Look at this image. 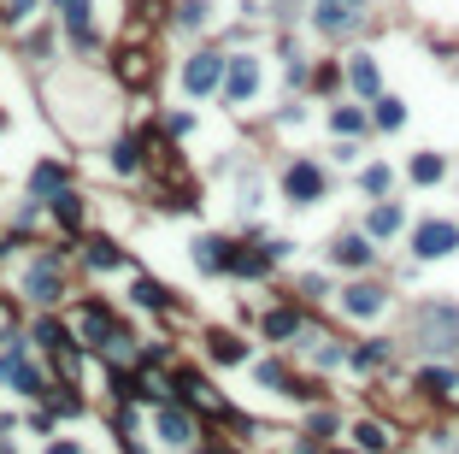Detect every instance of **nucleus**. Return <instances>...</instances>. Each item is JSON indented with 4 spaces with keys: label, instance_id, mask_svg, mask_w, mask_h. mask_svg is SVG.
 Listing matches in <instances>:
<instances>
[{
    "label": "nucleus",
    "instance_id": "obj_25",
    "mask_svg": "<svg viewBox=\"0 0 459 454\" xmlns=\"http://www.w3.org/2000/svg\"><path fill=\"white\" fill-rule=\"evenodd\" d=\"M353 437H360V449H383V442H389V437H383V425H360Z\"/></svg>",
    "mask_w": 459,
    "mask_h": 454
},
{
    "label": "nucleus",
    "instance_id": "obj_24",
    "mask_svg": "<svg viewBox=\"0 0 459 454\" xmlns=\"http://www.w3.org/2000/svg\"><path fill=\"white\" fill-rule=\"evenodd\" d=\"M54 213H59V225H77V218H83V207H77L71 195H59V201H54Z\"/></svg>",
    "mask_w": 459,
    "mask_h": 454
},
{
    "label": "nucleus",
    "instance_id": "obj_15",
    "mask_svg": "<svg viewBox=\"0 0 459 454\" xmlns=\"http://www.w3.org/2000/svg\"><path fill=\"white\" fill-rule=\"evenodd\" d=\"M418 390H424V396H447V390H454V372H424V378H418Z\"/></svg>",
    "mask_w": 459,
    "mask_h": 454
},
{
    "label": "nucleus",
    "instance_id": "obj_20",
    "mask_svg": "<svg viewBox=\"0 0 459 454\" xmlns=\"http://www.w3.org/2000/svg\"><path fill=\"white\" fill-rule=\"evenodd\" d=\"M118 260H124V254H118L112 242H95V248H89V266H118Z\"/></svg>",
    "mask_w": 459,
    "mask_h": 454
},
{
    "label": "nucleus",
    "instance_id": "obj_13",
    "mask_svg": "<svg viewBox=\"0 0 459 454\" xmlns=\"http://www.w3.org/2000/svg\"><path fill=\"white\" fill-rule=\"evenodd\" d=\"M353 89H360V95H377V65H371V59H353Z\"/></svg>",
    "mask_w": 459,
    "mask_h": 454
},
{
    "label": "nucleus",
    "instance_id": "obj_28",
    "mask_svg": "<svg viewBox=\"0 0 459 454\" xmlns=\"http://www.w3.org/2000/svg\"><path fill=\"white\" fill-rule=\"evenodd\" d=\"M353 360H360V366H383V342H371V348H360V355H353Z\"/></svg>",
    "mask_w": 459,
    "mask_h": 454
},
{
    "label": "nucleus",
    "instance_id": "obj_22",
    "mask_svg": "<svg viewBox=\"0 0 459 454\" xmlns=\"http://www.w3.org/2000/svg\"><path fill=\"white\" fill-rule=\"evenodd\" d=\"M136 301H141V307H166V289L141 278V284H136Z\"/></svg>",
    "mask_w": 459,
    "mask_h": 454
},
{
    "label": "nucleus",
    "instance_id": "obj_1",
    "mask_svg": "<svg viewBox=\"0 0 459 454\" xmlns=\"http://www.w3.org/2000/svg\"><path fill=\"white\" fill-rule=\"evenodd\" d=\"M218 72H224L218 54H195L183 65V89H189V95H207V89H218Z\"/></svg>",
    "mask_w": 459,
    "mask_h": 454
},
{
    "label": "nucleus",
    "instance_id": "obj_3",
    "mask_svg": "<svg viewBox=\"0 0 459 454\" xmlns=\"http://www.w3.org/2000/svg\"><path fill=\"white\" fill-rule=\"evenodd\" d=\"M283 189H289L294 201H319L324 195V171L319 166H294L289 177H283Z\"/></svg>",
    "mask_w": 459,
    "mask_h": 454
},
{
    "label": "nucleus",
    "instance_id": "obj_21",
    "mask_svg": "<svg viewBox=\"0 0 459 454\" xmlns=\"http://www.w3.org/2000/svg\"><path fill=\"white\" fill-rule=\"evenodd\" d=\"M212 355L230 366V360H242V342H236V337H212Z\"/></svg>",
    "mask_w": 459,
    "mask_h": 454
},
{
    "label": "nucleus",
    "instance_id": "obj_18",
    "mask_svg": "<svg viewBox=\"0 0 459 454\" xmlns=\"http://www.w3.org/2000/svg\"><path fill=\"white\" fill-rule=\"evenodd\" d=\"M265 330H271V337H294V330H301V319H294V313H271V319H265Z\"/></svg>",
    "mask_w": 459,
    "mask_h": 454
},
{
    "label": "nucleus",
    "instance_id": "obj_4",
    "mask_svg": "<svg viewBox=\"0 0 459 454\" xmlns=\"http://www.w3.org/2000/svg\"><path fill=\"white\" fill-rule=\"evenodd\" d=\"M342 307H348L353 319H377V313H383V289H371V284H353L348 296H342Z\"/></svg>",
    "mask_w": 459,
    "mask_h": 454
},
{
    "label": "nucleus",
    "instance_id": "obj_6",
    "mask_svg": "<svg viewBox=\"0 0 459 454\" xmlns=\"http://www.w3.org/2000/svg\"><path fill=\"white\" fill-rule=\"evenodd\" d=\"M259 89V65L253 59H230V100H248Z\"/></svg>",
    "mask_w": 459,
    "mask_h": 454
},
{
    "label": "nucleus",
    "instance_id": "obj_17",
    "mask_svg": "<svg viewBox=\"0 0 459 454\" xmlns=\"http://www.w3.org/2000/svg\"><path fill=\"white\" fill-rule=\"evenodd\" d=\"M118 77H124V83H141V77H148V59H141V54H124V59H118Z\"/></svg>",
    "mask_w": 459,
    "mask_h": 454
},
{
    "label": "nucleus",
    "instance_id": "obj_2",
    "mask_svg": "<svg viewBox=\"0 0 459 454\" xmlns=\"http://www.w3.org/2000/svg\"><path fill=\"white\" fill-rule=\"evenodd\" d=\"M412 248H418V254H424V260L447 254V248H459V225H442V218H436V225H418Z\"/></svg>",
    "mask_w": 459,
    "mask_h": 454
},
{
    "label": "nucleus",
    "instance_id": "obj_5",
    "mask_svg": "<svg viewBox=\"0 0 459 454\" xmlns=\"http://www.w3.org/2000/svg\"><path fill=\"white\" fill-rule=\"evenodd\" d=\"M30 296H36V301H54L59 296V254H47L42 266L30 271Z\"/></svg>",
    "mask_w": 459,
    "mask_h": 454
},
{
    "label": "nucleus",
    "instance_id": "obj_7",
    "mask_svg": "<svg viewBox=\"0 0 459 454\" xmlns=\"http://www.w3.org/2000/svg\"><path fill=\"white\" fill-rule=\"evenodd\" d=\"M177 390H183V401H195V407H207V413H224V401L212 396V383H200L195 372H189V378H177Z\"/></svg>",
    "mask_w": 459,
    "mask_h": 454
},
{
    "label": "nucleus",
    "instance_id": "obj_26",
    "mask_svg": "<svg viewBox=\"0 0 459 454\" xmlns=\"http://www.w3.org/2000/svg\"><path fill=\"white\" fill-rule=\"evenodd\" d=\"M54 189H59V171L42 166V171H36V195H54Z\"/></svg>",
    "mask_w": 459,
    "mask_h": 454
},
{
    "label": "nucleus",
    "instance_id": "obj_12",
    "mask_svg": "<svg viewBox=\"0 0 459 454\" xmlns=\"http://www.w3.org/2000/svg\"><path fill=\"white\" fill-rule=\"evenodd\" d=\"M401 230V207H377L371 213V236H395Z\"/></svg>",
    "mask_w": 459,
    "mask_h": 454
},
{
    "label": "nucleus",
    "instance_id": "obj_29",
    "mask_svg": "<svg viewBox=\"0 0 459 454\" xmlns=\"http://www.w3.org/2000/svg\"><path fill=\"white\" fill-rule=\"evenodd\" d=\"M348 6H360V0H348Z\"/></svg>",
    "mask_w": 459,
    "mask_h": 454
},
{
    "label": "nucleus",
    "instance_id": "obj_14",
    "mask_svg": "<svg viewBox=\"0 0 459 454\" xmlns=\"http://www.w3.org/2000/svg\"><path fill=\"white\" fill-rule=\"evenodd\" d=\"M377 124H383V130H401L406 124V107H401V100H377Z\"/></svg>",
    "mask_w": 459,
    "mask_h": 454
},
{
    "label": "nucleus",
    "instance_id": "obj_8",
    "mask_svg": "<svg viewBox=\"0 0 459 454\" xmlns=\"http://www.w3.org/2000/svg\"><path fill=\"white\" fill-rule=\"evenodd\" d=\"M319 24L324 30H348L353 24V6H348V0H319Z\"/></svg>",
    "mask_w": 459,
    "mask_h": 454
},
{
    "label": "nucleus",
    "instance_id": "obj_16",
    "mask_svg": "<svg viewBox=\"0 0 459 454\" xmlns=\"http://www.w3.org/2000/svg\"><path fill=\"white\" fill-rule=\"evenodd\" d=\"M436 177H442V159H436V154H418L412 159V184H436Z\"/></svg>",
    "mask_w": 459,
    "mask_h": 454
},
{
    "label": "nucleus",
    "instance_id": "obj_19",
    "mask_svg": "<svg viewBox=\"0 0 459 454\" xmlns=\"http://www.w3.org/2000/svg\"><path fill=\"white\" fill-rule=\"evenodd\" d=\"M136 159H141L136 142H118V148H112V166H118V171H136Z\"/></svg>",
    "mask_w": 459,
    "mask_h": 454
},
{
    "label": "nucleus",
    "instance_id": "obj_27",
    "mask_svg": "<svg viewBox=\"0 0 459 454\" xmlns=\"http://www.w3.org/2000/svg\"><path fill=\"white\" fill-rule=\"evenodd\" d=\"M365 189H371V195H383V189H389V171L371 166V171H365Z\"/></svg>",
    "mask_w": 459,
    "mask_h": 454
},
{
    "label": "nucleus",
    "instance_id": "obj_23",
    "mask_svg": "<svg viewBox=\"0 0 459 454\" xmlns=\"http://www.w3.org/2000/svg\"><path fill=\"white\" fill-rule=\"evenodd\" d=\"M336 130H342V136H353V130H365V113H353V107H342V113H336Z\"/></svg>",
    "mask_w": 459,
    "mask_h": 454
},
{
    "label": "nucleus",
    "instance_id": "obj_11",
    "mask_svg": "<svg viewBox=\"0 0 459 454\" xmlns=\"http://www.w3.org/2000/svg\"><path fill=\"white\" fill-rule=\"evenodd\" d=\"M159 431H166V442H189V419L177 407H159Z\"/></svg>",
    "mask_w": 459,
    "mask_h": 454
},
{
    "label": "nucleus",
    "instance_id": "obj_10",
    "mask_svg": "<svg viewBox=\"0 0 459 454\" xmlns=\"http://www.w3.org/2000/svg\"><path fill=\"white\" fill-rule=\"evenodd\" d=\"M195 260H200V266H207V271H218V266H230V254H224V242H218V236H207V242H195Z\"/></svg>",
    "mask_w": 459,
    "mask_h": 454
},
{
    "label": "nucleus",
    "instance_id": "obj_9",
    "mask_svg": "<svg viewBox=\"0 0 459 454\" xmlns=\"http://www.w3.org/2000/svg\"><path fill=\"white\" fill-rule=\"evenodd\" d=\"M336 260H342V266H365L371 248H365V236H342V242H336Z\"/></svg>",
    "mask_w": 459,
    "mask_h": 454
}]
</instances>
